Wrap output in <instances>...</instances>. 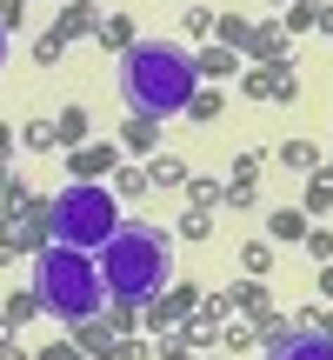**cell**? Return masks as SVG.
<instances>
[{
    "instance_id": "cell-1",
    "label": "cell",
    "mask_w": 333,
    "mask_h": 360,
    "mask_svg": "<svg viewBox=\"0 0 333 360\" xmlns=\"http://www.w3.org/2000/svg\"><path fill=\"white\" fill-rule=\"evenodd\" d=\"M200 94V67L187 47H166V40H133L120 53V101L141 120H174L193 107Z\"/></svg>"
},
{
    "instance_id": "cell-2",
    "label": "cell",
    "mask_w": 333,
    "mask_h": 360,
    "mask_svg": "<svg viewBox=\"0 0 333 360\" xmlns=\"http://www.w3.org/2000/svg\"><path fill=\"white\" fill-rule=\"evenodd\" d=\"M100 294L114 300V307H141V300H154L166 281H174V247H166L160 227H147V220H120L114 233H107L100 247Z\"/></svg>"
},
{
    "instance_id": "cell-3",
    "label": "cell",
    "mask_w": 333,
    "mask_h": 360,
    "mask_svg": "<svg viewBox=\"0 0 333 360\" xmlns=\"http://www.w3.org/2000/svg\"><path fill=\"white\" fill-rule=\"evenodd\" d=\"M34 300L53 314V321H93V314L107 307L100 294V267H93V254H80V247H60L47 240L34 254Z\"/></svg>"
},
{
    "instance_id": "cell-4",
    "label": "cell",
    "mask_w": 333,
    "mask_h": 360,
    "mask_svg": "<svg viewBox=\"0 0 333 360\" xmlns=\"http://www.w3.org/2000/svg\"><path fill=\"white\" fill-rule=\"evenodd\" d=\"M114 227H120V207H114V193H107V187H93V180H74V187L53 193V240H60V247L100 254Z\"/></svg>"
},
{
    "instance_id": "cell-5",
    "label": "cell",
    "mask_w": 333,
    "mask_h": 360,
    "mask_svg": "<svg viewBox=\"0 0 333 360\" xmlns=\"http://www.w3.org/2000/svg\"><path fill=\"white\" fill-rule=\"evenodd\" d=\"M267 360H333V334L327 327H280L267 340Z\"/></svg>"
},
{
    "instance_id": "cell-6",
    "label": "cell",
    "mask_w": 333,
    "mask_h": 360,
    "mask_svg": "<svg viewBox=\"0 0 333 360\" xmlns=\"http://www.w3.org/2000/svg\"><path fill=\"white\" fill-rule=\"evenodd\" d=\"M0 67H7V27H0Z\"/></svg>"
}]
</instances>
